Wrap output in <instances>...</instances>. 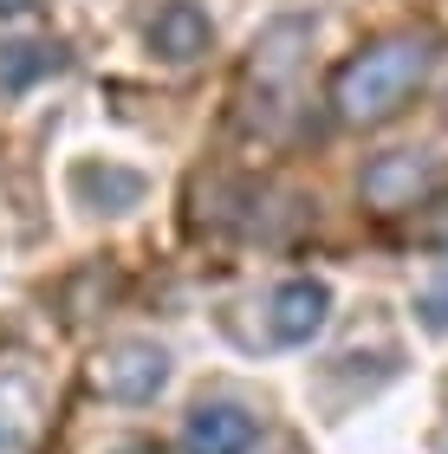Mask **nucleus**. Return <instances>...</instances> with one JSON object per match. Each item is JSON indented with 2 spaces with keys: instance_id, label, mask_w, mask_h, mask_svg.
Returning a JSON list of instances; mask_svg holds the SVG:
<instances>
[{
  "instance_id": "nucleus-4",
  "label": "nucleus",
  "mask_w": 448,
  "mask_h": 454,
  "mask_svg": "<svg viewBox=\"0 0 448 454\" xmlns=\"http://www.w3.org/2000/svg\"><path fill=\"white\" fill-rule=\"evenodd\" d=\"M332 318V286L325 279H287L267 305V332L273 344H312Z\"/></svg>"
},
{
  "instance_id": "nucleus-8",
  "label": "nucleus",
  "mask_w": 448,
  "mask_h": 454,
  "mask_svg": "<svg viewBox=\"0 0 448 454\" xmlns=\"http://www.w3.org/2000/svg\"><path fill=\"white\" fill-rule=\"evenodd\" d=\"M72 189L85 195L91 208L124 215V208H137V201H144V176H137V169H111V162L98 169V162H91V169H78V176H72Z\"/></svg>"
},
{
  "instance_id": "nucleus-2",
  "label": "nucleus",
  "mask_w": 448,
  "mask_h": 454,
  "mask_svg": "<svg viewBox=\"0 0 448 454\" xmlns=\"http://www.w3.org/2000/svg\"><path fill=\"white\" fill-rule=\"evenodd\" d=\"M364 201L377 215H403V208H422L436 189H442V162L422 156V150H390V156H371L364 162Z\"/></svg>"
},
{
  "instance_id": "nucleus-9",
  "label": "nucleus",
  "mask_w": 448,
  "mask_h": 454,
  "mask_svg": "<svg viewBox=\"0 0 448 454\" xmlns=\"http://www.w3.org/2000/svg\"><path fill=\"white\" fill-rule=\"evenodd\" d=\"M46 72H59V46H39V39H7L0 46V98L39 85Z\"/></svg>"
},
{
  "instance_id": "nucleus-10",
  "label": "nucleus",
  "mask_w": 448,
  "mask_h": 454,
  "mask_svg": "<svg viewBox=\"0 0 448 454\" xmlns=\"http://www.w3.org/2000/svg\"><path fill=\"white\" fill-rule=\"evenodd\" d=\"M39 0H0V20H20V13H33Z\"/></svg>"
},
{
  "instance_id": "nucleus-3",
  "label": "nucleus",
  "mask_w": 448,
  "mask_h": 454,
  "mask_svg": "<svg viewBox=\"0 0 448 454\" xmlns=\"http://www.w3.org/2000/svg\"><path fill=\"white\" fill-rule=\"evenodd\" d=\"M91 383H98V396H111V403H150L156 389L169 383V350L150 344V338H124V344L98 350Z\"/></svg>"
},
{
  "instance_id": "nucleus-6",
  "label": "nucleus",
  "mask_w": 448,
  "mask_h": 454,
  "mask_svg": "<svg viewBox=\"0 0 448 454\" xmlns=\"http://www.w3.org/2000/svg\"><path fill=\"white\" fill-rule=\"evenodd\" d=\"M215 46V20L195 7V0H169V7H156L150 20V52L162 66H195L201 52Z\"/></svg>"
},
{
  "instance_id": "nucleus-11",
  "label": "nucleus",
  "mask_w": 448,
  "mask_h": 454,
  "mask_svg": "<svg viewBox=\"0 0 448 454\" xmlns=\"http://www.w3.org/2000/svg\"><path fill=\"white\" fill-rule=\"evenodd\" d=\"M111 454H162V448H156V442H117Z\"/></svg>"
},
{
  "instance_id": "nucleus-7",
  "label": "nucleus",
  "mask_w": 448,
  "mask_h": 454,
  "mask_svg": "<svg viewBox=\"0 0 448 454\" xmlns=\"http://www.w3.org/2000/svg\"><path fill=\"white\" fill-rule=\"evenodd\" d=\"M305 52H312V20H273V27L254 39V66L248 72L260 78V91H279L299 72Z\"/></svg>"
},
{
  "instance_id": "nucleus-1",
  "label": "nucleus",
  "mask_w": 448,
  "mask_h": 454,
  "mask_svg": "<svg viewBox=\"0 0 448 454\" xmlns=\"http://www.w3.org/2000/svg\"><path fill=\"white\" fill-rule=\"evenodd\" d=\"M422 85H429V46L422 39H377L332 72V111L358 130H377V123L410 111Z\"/></svg>"
},
{
  "instance_id": "nucleus-5",
  "label": "nucleus",
  "mask_w": 448,
  "mask_h": 454,
  "mask_svg": "<svg viewBox=\"0 0 448 454\" xmlns=\"http://www.w3.org/2000/svg\"><path fill=\"white\" fill-rule=\"evenodd\" d=\"M260 442V422L240 403H195L182 422V454H248Z\"/></svg>"
}]
</instances>
